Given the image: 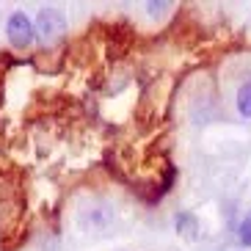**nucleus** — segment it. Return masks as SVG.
I'll return each instance as SVG.
<instances>
[{"instance_id":"423d86ee","label":"nucleus","mask_w":251,"mask_h":251,"mask_svg":"<svg viewBox=\"0 0 251 251\" xmlns=\"http://www.w3.org/2000/svg\"><path fill=\"white\" fill-rule=\"evenodd\" d=\"M237 240H240V246L251 249V210L246 213V218L240 221V226H237Z\"/></svg>"},{"instance_id":"f03ea898","label":"nucleus","mask_w":251,"mask_h":251,"mask_svg":"<svg viewBox=\"0 0 251 251\" xmlns=\"http://www.w3.org/2000/svg\"><path fill=\"white\" fill-rule=\"evenodd\" d=\"M6 36H8V42H11V47L25 50V47L33 45L36 28H33V23H30V17L25 14V11H14L6 23Z\"/></svg>"},{"instance_id":"f257e3e1","label":"nucleus","mask_w":251,"mask_h":251,"mask_svg":"<svg viewBox=\"0 0 251 251\" xmlns=\"http://www.w3.org/2000/svg\"><path fill=\"white\" fill-rule=\"evenodd\" d=\"M33 28H36V36L42 39V42H55V39H61L64 33H67V17L52 6L42 8V11L36 14Z\"/></svg>"},{"instance_id":"39448f33","label":"nucleus","mask_w":251,"mask_h":251,"mask_svg":"<svg viewBox=\"0 0 251 251\" xmlns=\"http://www.w3.org/2000/svg\"><path fill=\"white\" fill-rule=\"evenodd\" d=\"M174 226H177V232H179V235L196 237V235L191 232V229H196V218H193L191 213H185V210H182V213H177V215H174Z\"/></svg>"},{"instance_id":"7ed1b4c3","label":"nucleus","mask_w":251,"mask_h":251,"mask_svg":"<svg viewBox=\"0 0 251 251\" xmlns=\"http://www.w3.org/2000/svg\"><path fill=\"white\" fill-rule=\"evenodd\" d=\"M111 218H113V213L108 210V207H91V210L83 215L80 221L89 224V226H94V229H102V226H108V224H111Z\"/></svg>"},{"instance_id":"20e7f679","label":"nucleus","mask_w":251,"mask_h":251,"mask_svg":"<svg viewBox=\"0 0 251 251\" xmlns=\"http://www.w3.org/2000/svg\"><path fill=\"white\" fill-rule=\"evenodd\" d=\"M237 113L243 119H251V80H246L237 89Z\"/></svg>"}]
</instances>
